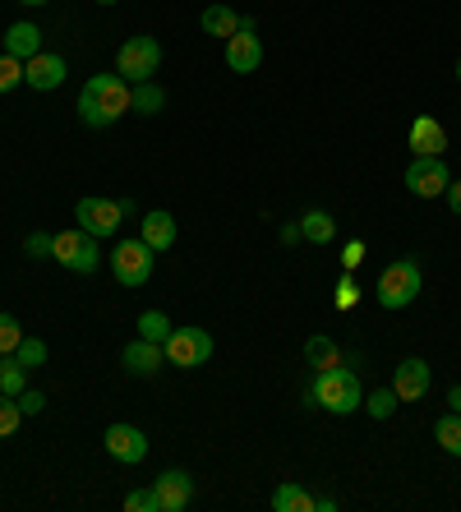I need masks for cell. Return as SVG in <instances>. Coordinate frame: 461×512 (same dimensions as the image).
<instances>
[{"instance_id":"2","label":"cell","mask_w":461,"mask_h":512,"mask_svg":"<svg viewBox=\"0 0 461 512\" xmlns=\"http://www.w3.org/2000/svg\"><path fill=\"white\" fill-rule=\"evenodd\" d=\"M420 286H425L420 263H415V259H392L388 268L379 273V305H383V310H392V314L406 310V305H415Z\"/></svg>"},{"instance_id":"36","label":"cell","mask_w":461,"mask_h":512,"mask_svg":"<svg viewBox=\"0 0 461 512\" xmlns=\"http://www.w3.org/2000/svg\"><path fill=\"white\" fill-rule=\"evenodd\" d=\"M24 250L33 254V259H47V254H51V236H47V231H33V236L24 240Z\"/></svg>"},{"instance_id":"41","label":"cell","mask_w":461,"mask_h":512,"mask_svg":"<svg viewBox=\"0 0 461 512\" xmlns=\"http://www.w3.org/2000/svg\"><path fill=\"white\" fill-rule=\"evenodd\" d=\"M448 406H452V411H461V383H457V388H452V393H448Z\"/></svg>"},{"instance_id":"44","label":"cell","mask_w":461,"mask_h":512,"mask_svg":"<svg viewBox=\"0 0 461 512\" xmlns=\"http://www.w3.org/2000/svg\"><path fill=\"white\" fill-rule=\"evenodd\" d=\"M97 5H116V0H97Z\"/></svg>"},{"instance_id":"38","label":"cell","mask_w":461,"mask_h":512,"mask_svg":"<svg viewBox=\"0 0 461 512\" xmlns=\"http://www.w3.org/2000/svg\"><path fill=\"white\" fill-rule=\"evenodd\" d=\"M360 259H365V245L351 240V245H346V268H360Z\"/></svg>"},{"instance_id":"35","label":"cell","mask_w":461,"mask_h":512,"mask_svg":"<svg viewBox=\"0 0 461 512\" xmlns=\"http://www.w3.org/2000/svg\"><path fill=\"white\" fill-rule=\"evenodd\" d=\"M332 300H337V310H355V300H360V286H355L351 277H342V282H337V291H332Z\"/></svg>"},{"instance_id":"13","label":"cell","mask_w":461,"mask_h":512,"mask_svg":"<svg viewBox=\"0 0 461 512\" xmlns=\"http://www.w3.org/2000/svg\"><path fill=\"white\" fill-rule=\"evenodd\" d=\"M226 65H231V74H254L263 65V37L254 33V28H240V33L226 37Z\"/></svg>"},{"instance_id":"25","label":"cell","mask_w":461,"mask_h":512,"mask_svg":"<svg viewBox=\"0 0 461 512\" xmlns=\"http://www.w3.org/2000/svg\"><path fill=\"white\" fill-rule=\"evenodd\" d=\"M24 388H28V370L14 356H0V393H5V397H19Z\"/></svg>"},{"instance_id":"17","label":"cell","mask_w":461,"mask_h":512,"mask_svg":"<svg viewBox=\"0 0 461 512\" xmlns=\"http://www.w3.org/2000/svg\"><path fill=\"white\" fill-rule=\"evenodd\" d=\"M139 240H143V245H148L153 254L171 250V245H176V217L162 213V208L143 213V222H139Z\"/></svg>"},{"instance_id":"39","label":"cell","mask_w":461,"mask_h":512,"mask_svg":"<svg viewBox=\"0 0 461 512\" xmlns=\"http://www.w3.org/2000/svg\"><path fill=\"white\" fill-rule=\"evenodd\" d=\"M296 240H305V236H300V222H291V227H282V245H296Z\"/></svg>"},{"instance_id":"27","label":"cell","mask_w":461,"mask_h":512,"mask_svg":"<svg viewBox=\"0 0 461 512\" xmlns=\"http://www.w3.org/2000/svg\"><path fill=\"white\" fill-rule=\"evenodd\" d=\"M14 360H19L24 370H42V365H47V342H42V337H28V333H24V342H19Z\"/></svg>"},{"instance_id":"20","label":"cell","mask_w":461,"mask_h":512,"mask_svg":"<svg viewBox=\"0 0 461 512\" xmlns=\"http://www.w3.org/2000/svg\"><path fill=\"white\" fill-rule=\"evenodd\" d=\"M199 24H203V33L208 37H231V33H240V14L231 10V5H208V10L199 14Z\"/></svg>"},{"instance_id":"22","label":"cell","mask_w":461,"mask_h":512,"mask_svg":"<svg viewBox=\"0 0 461 512\" xmlns=\"http://www.w3.org/2000/svg\"><path fill=\"white\" fill-rule=\"evenodd\" d=\"M305 365H309V370H332V365H342V346L332 342V337L314 333L305 342Z\"/></svg>"},{"instance_id":"34","label":"cell","mask_w":461,"mask_h":512,"mask_svg":"<svg viewBox=\"0 0 461 512\" xmlns=\"http://www.w3.org/2000/svg\"><path fill=\"white\" fill-rule=\"evenodd\" d=\"M14 402H19V411H24V416H42V411H47V393H37V388H24Z\"/></svg>"},{"instance_id":"5","label":"cell","mask_w":461,"mask_h":512,"mask_svg":"<svg viewBox=\"0 0 461 512\" xmlns=\"http://www.w3.org/2000/svg\"><path fill=\"white\" fill-rule=\"evenodd\" d=\"M162 351H166V365H176V370H199V365L213 360V333H203V328H171Z\"/></svg>"},{"instance_id":"26","label":"cell","mask_w":461,"mask_h":512,"mask_svg":"<svg viewBox=\"0 0 461 512\" xmlns=\"http://www.w3.org/2000/svg\"><path fill=\"white\" fill-rule=\"evenodd\" d=\"M397 406H402V397L392 393V388H379V393L365 397V406H360V411H369L374 420H392V416H397Z\"/></svg>"},{"instance_id":"11","label":"cell","mask_w":461,"mask_h":512,"mask_svg":"<svg viewBox=\"0 0 461 512\" xmlns=\"http://www.w3.org/2000/svg\"><path fill=\"white\" fill-rule=\"evenodd\" d=\"M65 74H70V65H65V56H56V51H37L33 60H24V84L33 88V93H56V88L65 84Z\"/></svg>"},{"instance_id":"24","label":"cell","mask_w":461,"mask_h":512,"mask_svg":"<svg viewBox=\"0 0 461 512\" xmlns=\"http://www.w3.org/2000/svg\"><path fill=\"white\" fill-rule=\"evenodd\" d=\"M434 439H438V448H443L448 457H461V411H448V416H438Z\"/></svg>"},{"instance_id":"40","label":"cell","mask_w":461,"mask_h":512,"mask_svg":"<svg viewBox=\"0 0 461 512\" xmlns=\"http://www.w3.org/2000/svg\"><path fill=\"white\" fill-rule=\"evenodd\" d=\"M314 512H337V499H328V494H323V499H314Z\"/></svg>"},{"instance_id":"14","label":"cell","mask_w":461,"mask_h":512,"mask_svg":"<svg viewBox=\"0 0 461 512\" xmlns=\"http://www.w3.org/2000/svg\"><path fill=\"white\" fill-rule=\"evenodd\" d=\"M429 383H434V370H429L420 356H406L397 370H392V393L402 397V402H420L429 393Z\"/></svg>"},{"instance_id":"1","label":"cell","mask_w":461,"mask_h":512,"mask_svg":"<svg viewBox=\"0 0 461 512\" xmlns=\"http://www.w3.org/2000/svg\"><path fill=\"white\" fill-rule=\"evenodd\" d=\"M309 402L332 411V416H351L365 406V388L355 379L351 370L332 365V370H314V383H309Z\"/></svg>"},{"instance_id":"37","label":"cell","mask_w":461,"mask_h":512,"mask_svg":"<svg viewBox=\"0 0 461 512\" xmlns=\"http://www.w3.org/2000/svg\"><path fill=\"white\" fill-rule=\"evenodd\" d=\"M443 199H448V208H452V213L461 217V180H452L448 190H443Z\"/></svg>"},{"instance_id":"43","label":"cell","mask_w":461,"mask_h":512,"mask_svg":"<svg viewBox=\"0 0 461 512\" xmlns=\"http://www.w3.org/2000/svg\"><path fill=\"white\" fill-rule=\"evenodd\" d=\"M457 84H461V56H457Z\"/></svg>"},{"instance_id":"21","label":"cell","mask_w":461,"mask_h":512,"mask_svg":"<svg viewBox=\"0 0 461 512\" xmlns=\"http://www.w3.org/2000/svg\"><path fill=\"white\" fill-rule=\"evenodd\" d=\"M300 236H305L309 245H332V240H337V222H332V213H323V208H309V213L300 217Z\"/></svg>"},{"instance_id":"33","label":"cell","mask_w":461,"mask_h":512,"mask_svg":"<svg viewBox=\"0 0 461 512\" xmlns=\"http://www.w3.org/2000/svg\"><path fill=\"white\" fill-rule=\"evenodd\" d=\"M125 512H157V494L153 489H130L125 494Z\"/></svg>"},{"instance_id":"4","label":"cell","mask_w":461,"mask_h":512,"mask_svg":"<svg viewBox=\"0 0 461 512\" xmlns=\"http://www.w3.org/2000/svg\"><path fill=\"white\" fill-rule=\"evenodd\" d=\"M162 70V42L157 37H125L116 51V74L125 84H148L153 74Z\"/></svg>"},{"instance_id":"16","label":"cell","mask_w":461,"mask_h":512,"mask_svg":"<svg viewBox=\"0 0 461 512\" xmlns=\"http://www.w3.org/2000/svg\"><path fill=\"white\" fill-rule=\"evenodd\" d=\"M406 143H411V157H443L448 153V130H443V120H434V116H415Z\"/></svg>"},{"instance_id":"6","label":"cell","mask_w":461,"mask_h":512,"mask_svg":"<svg viewBox=\"0 0 461 512\" xmlns=\"http://www.w3.org/2000/svg\"><path fill=\"white\" fill-rule=\"evenodd\" d=\"M107 263H111V277H116L120 286H143L148 277H153L157 254L148 250L139 236H134V240H120L116 250L107 254Z\"/></svg>"},{"instance_id":"32","label":"cell","mask_w":461,"mask_h":512,"mask_svg":"<svg viewBox=\"0 0 461 512\" xmlns=\"http://www.w3.org/2000/svg\"><path fill=\"white\" fill-rule=\"evenodd\" d=\"M79 120L88 125V130H111V120L102 116V107H97V102H88L83 93H79Z\"/></svg>"},{"instance_id":"12","label":"cell","mask_w":461,"mask_h":512,"mask_svg":"<svg viewBox=\"0 0 461 512\" xmlns=\"http://www.w3.org/2000/svg\"><path fill=\"white\" fill-rule=\"evenodd\" d=\"M153 494H157V512H185L194 503V476L190 471H162L153 480Z\"/></svg>"},{"instance_id":"18","label":"cell","mask_w":461,"mask_h":512,"mask_svg":"<svg viewBox=\"0 0 461 512\" xmlns=\"http://www.w3.org/2000/svg\"><path fill=\"white\" fill-rule=\"evenodd\" d=\"M37 51H42V28H37L33 19H19V24L5 28V56L33 60Z\"/></svg>"},{"instance_id":"10","label":"cell","mask_w":461,"mask_h":512,"mask_svg":"<svg viewBox=\"0 0 461 512\" xmlns=\"http://www.w3.org/2000/svg\"><path fill=\"white\" fill-rule=\"evenodd\" d=\"M102 443H107V453L116 457L120 466H139L143 457H148V434H143L139 425H125V420H116V425H107V434H102Z\"/></svg>"},{"instance_id":"31","label":"cell","mask_w":461,"mask_h":512,"mask_svg":"<svg viewBox=\"0 0 461 512\" xmlns=\"http://www.w3.org/2000/svg\"><path fill=\"white\" fill-rule=\"evenodd\" d=\"M19 84H24V60L0 56V93H14Z\"/></svg>"},{"instance_id":"8","label":"cell","mask_w":461,"mask_h":512,"mask_svg":"<svg viewBox=\"0 0 461 512\" xmlns=\"http://www.w3.org/2000/svg\"><path fill=\"white\" fill-rule=\"evenodd\" d=\"M452 185V171L443 157H411V167H406V190L415 199H443V190Z\"/></svg>"},{"instance_id":"19","label":"cell","mask_w":461,"mask_h":512,"mask_svg":"<svg viewBox=\"0 0 461 512\" xmlns=\"http://www.w3.org/2000/svg\"><path fill=\"white\" fill-rule=\"evenodd\" d=\"M272 512H314V494L296 480H282L272 489Z\"/></svg>"},{"instance_id":"15","label":"cell","mask_w":461,"mask_h":512,"mask_svg":"<svg viewBox=\"0 0 461 512\" xmlns=\"http://www.w3.org/2000/svg\"><path fill=\"white\" fill-rule=\"evenodd\" d=\"M120 365L134 374V379H153L157 370L166 365V351L162 342H148V337H134L125 351H120Z\"/></svg>"},{"instance_id":"30","label":"cell","mask_w":461,"mask_h":512,"mask_svg":"<svg viewBox=\"0 0 461 512\" xmlns=\"http://www.w3.org/2000/svg\"><path fill=\"white\" fill-rule=\"evenodd\" d=\"M19 425H24V411H19V402L0 393V439H10Z\"/></svg>"},{"instance_id":"29","label":"cell","mask_w":461,"mask_h":512,"mask_svg":"<svg viewBox=\"0 0 461 512\" xmlns=\"http://www.w3.org/2000/svg\"><path fill=\"white\" fill-rule=\"evenodd\" d=\"M19 342H24V328H19V319L0 310V356H14V351H19Z\"/></svg>"},{"instance_id":"7","label":"cell","mask_w":461,"mask_h":512,"mask_svg":"<svg viewBox=\"0 0 461 512\" xmlns=\"http://www.w3.org/2000/svg\"><path fill=\"white\" fill-rule=\"evenodd\" d=\"M130 93H134V84H125L120 74H93V79L83 84V97H88V102H97V107H102V116H107L111 125L130 111Z\"/></svg>"},{"instance_id":"3","label":"cell","mask_w":461,"mask_h":512,"mask_svg":"<svg viewBox=\"0 0 461 512\" xmlns=\"http://www.w3.org/2000/svg\"><path fill=\"white\" fill-rule=\"evenodd\" d=\"M51 259L60 268H70L79 277H93L102 268V250H97V236H88L83 227H70V231H56L51 236Z\"/></svg>"},{"instance_id":"42","label":"cell","mask_w":461,"mask_h":512,"mask_svg":"<svg viewBox=\"0 0 461 512\" xmlns=\"http://www.w3.org/2000/svg\"><path fill=\"white\" fill-rule=\"evenodd\" d=\"M19 5H28V10H37V5H47V0H19Z\"/></svg>"},{"instance_id":"23","label":"cell","mask_w":461,"mask_h":512,"mask_svg":"<svg viewBox=\"0 0 461 512\" xmlns=\"http://www.w3.org/2000/svg\"><path fill=\"white\" fill-rule=\"evenodd\" d=\"M166 107V93H162V84H134V93H130V111H139V116H157V111Z\"/></svg>"},{"instance_id":"9","label":"cell","mask_w":461,"mask_h":512,"mask_svg":"<svg viewBox=\"0 0 461 512\" xmlns=\"http://www.w3.org/2000/svg\"><path fill=\"white\" fill-rule=\"evenodd\" d=\"M120 203L116 199H97V194H88V199H79L74 203V222H79L88 236H97V240H107V236H116L120 231Z\"/></svg>"},{"instance_id":"28","label":"cell","mask_w":461,"mask_h":512,"mask_svg":"<svg viewBox=\"0 0 461 512\" xmlns=\"http://www.w3.org/2000/svg\"><path fill=\"white\" fill-rule=\"evenodd\" d=\"M139 337H148V342H166V337H171V319H166L162 310H143L139 314Z\"/></svg>"}]
</instances>
